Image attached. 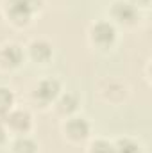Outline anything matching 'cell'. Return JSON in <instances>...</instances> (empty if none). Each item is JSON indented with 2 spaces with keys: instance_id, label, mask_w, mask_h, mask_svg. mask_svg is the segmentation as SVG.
<instances>
[{
  "instance_id": "1",
  "label": "cell",
  "mask_w": 152,
  "mask_h": 153,
  "mask_svg": "<svg viewBox=\"0 0 152 153\" xmlns=\"http://www.w3.org/2000/svg\"><path fill=\"white\" fill-rule=\"evenodd\" d=\"M41 7V0H7L5 2V14L11 22L22 25L31 20V16Z\"/></svg>"
},
{
  "instance_id": "2",
  "label": "cell",
  "mask_w": 152,
  "mask_h": 153,
  "mask_svg": "<svg viewBox=\"0 0 152 153\" xmlns=\"http://www.w3.org/2000/svg\"><path fill=\"white\" fill-rule=\"evenodd\" d=\"M90 38L99 46H109L116 38V30L109 22H97L90 30Z\"/></svg>"
},
{
  "instance_id": "3",
  "label": "cell",
  "mask_w": 152,
  "mask_h": 153,
  "mask_svg": "<svg viewBox=\"0 0 152 153\" xmlns=\"http://www.w3.org/2000/svg\"><path fill=\"white\" fill-rule=\"evenodd\" d=\"M111 14H113L114 20H118L120 23H125V25H131L136 22L138 18V9L134 4L131 2H125V0H118L113 4V9H111Z\"/></svg>"
},
{
  "instance_id": "4",
  "label": "cell",
  "mask_w": 152,
  "mask_h": 153,
  "mask_svg": "<svg viewBox=\"0 0 152 153\" xmlns=\"http://www.w3.org/2000/svg\"><path fill=\"white\" fill-rule=\"evenodd\" d=\"M59 82L56 80V78H45V80H41L38 85H36V89H34V98L39 100L41 103H50L52 100H56L57 98V94H59Z\"/></svg>"
},
{
  "instance_id": "5",
  "label": "cell",
  "mask_w": 152,
  "mask_h": 153,
  "mask_svg": "<svg viewBox=\"0 0 152 153\" xmlns=\"http://www.w3.org/2000/svg\"><path fill=\"white\" fill-rule=\"evenodd\" d=\"M23 52L16 43H5L0 48V64L4 68H14L22 62Z\"/></svg>"
},
{
  "instance_id": "6",
  "label": "cell",
  "mask_w": 152,
  "mask_h": 153,
  "mask_svg": "<svg viewBox=\"0 0 152 153\" xmlns=\"http://www.w3.org/2000/svg\"><path fill=\"white\" fill-rule=\"evenodd\" d=\"M65 132L70 139L74 141H82L90 134V125L84 117H70L65 125Z\"/></svg>"
},
{
  "instance_id": "7",
  "label": "cell",
  "mask_w": 152,
  "mask_h": 153,
  "mask_svg": "<svg viewBox=\"0 0 152 153\" xmlns=\"http://www.w3.org/2000/svg\"><path fill=\"white\" fill-rule=\"evenodd\" d=\"M5 123L9 125L11 130L23 134V132H27L29 126H31V114H29L27 111H22V109L11 111V112L5 114Z\"/></svg>"
},
{
  "instance_id": "8",
  "label": "cell",
  "mask_w": 152,
  "mask_h": 153,
  "mask_svg": "<svg viewBox=\"0 0 152 153\" xmlns=\"http://www.w3.org/2000/svg\"><path fill=\"white\" fill-rule=\"evenodd\" d=\"M29 50H31L32 59H36L39 62H45V61H48V59L52 57V46H50L47 41H43V39L32 41L31 46H29Z\"/></svg>"
},
{
  "instance_id": "9",
  "label": "cell",
  "mask_w": 152,
  "mask_h": 153,
  "mask_svg": "<svg viewBox=\"0 0 152 153\" xmlns=\"http://www.w3.org/2000/svg\"><path fill=\"white\" fill-rule=\"evenodd\" d=\"M77 105H79V100H77L75 94H72V93L63 94V96L57 100V103H56V107H57V111H59L61 114H70V112H74L77 109Z\"/></svg>"
},
{
  "instance_id": "10",
  "label": "cell",
  "mask_w": 152,
  "mask_h": 153,
  "mask_svg": "<svg viewBox=\"0 0 152 153\" xmlns=\"http://www.w3.org/2000/svg\"><path fill=\"white\" fill-rule=\"evenodd\" d=\"M14 153H36V143L29 137H18L13 144Z\"/></svg>"
},
{
  "instance_id": "11",
  "label": "cell",
  "mask_w": 152,
  "mask_h": 153,
  "mask_svg": "<svg viewBox=\"0 0 152 153\" xmlns=\"http://www.w3.org/2000/svg\"><path fill=\"white\" fill-rule=\"evenodd\" d=\"M114 153H140V144L129 137H123L114 144Z\"/></svg>"
},
{
  "instance_id": "12",
  "label": "cell",
  "mask_w": 152,
  "mask_h": 153,
  "mask_svg": "<svg viewBox=\"0 0 152 153\" xmlns=\"http://www.w3.org/2000/svg\"><path fill=\"white\" fill-rule=\"evenodd\" d=\"M13 100H14L13 93L7 87H0V114H7V111L13 105Z\"/></svg>"
},
{
  "instance_id": "13",
  "label": "cell",
  "mask_w": 152,
  "mask_h": 153,
  "mask_svg": "<svg viewBox=\"0 0 152 153\" xmlns=\"http://www.w3.org/2000/svg\"><path fill=\"white\" fill-rule=\"evenodd\" d=\"M90 153H114V144H111L109 141L99 139L90 146Z\"/></svg>"
},
{
  "instance_id": "14",
  "label": "cell",
  "mask_w": 152,
  "mask_h": 153,
  "mask_svg": "<svg viewBox=\"0 0 152 153\" xmlns=\"http://www.w3.org/2000/svg\"><path fill=\"white\" fill-rule=\"evenodd\" d=\"M2 125H4V121H0V143L5 139V130H4V126H2Z\"/></svg>"
},
{
  "instance_id": "15",
  "label": "cell",
  "mask_w": 152,
  "mask_h": 153,
  "mask_svg": "<svg viewBox=\"0 0 152 153\" xmlns=\"http://www.w3.org/2000/svg\"><path fill=\"white\" fill-rule=\"evenodd\" d=\"M143 2H147V0H143Z\"/></svg>"
}]
</instances>
